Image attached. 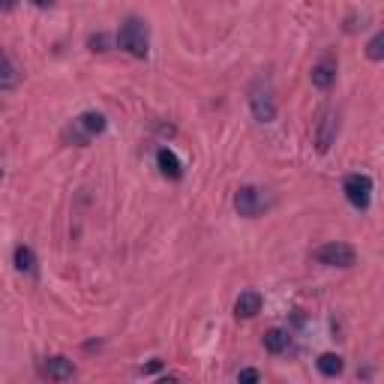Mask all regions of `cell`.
I'll return each instance as SVG.
<instances>
[{"instance_id": "cell-1", "label": "cell", "mask_w": 384, "mask_h": 384, "mask_svg": "<svg viewBox=\"0 0 384 384\" xmlns=\"http://www.w3.org/2000/svg\"><path fill=\"white\" fill-rule=\"evenodd\" d=\"M117 48H123L132 58H147L150 51V36H147V24L139 16H129L127 21L120 24L117 33Z\"/></svg>"}, {"instance_id": "cell-2", "label": "cell", "mask_w": 384, "mask_h": 384, "mask_svg": "<svg viewBox=\"0 0 384 384\" xmlns=\"http://www.w3.org/2000/svg\"><path fill=\"white\" fill-rule=\"evenodd\" d=\"M250 108H252V117L258 123H273L277 120V96H273V85L270 78H255L252 87H250Z\"/></svg>"}, {"instance_id": "cell-3", "label": "cell", "mask_w": 384, "mask_h": 384, "mask_svg": "<svg viewBox=\"0 0 384 384\" xmlns=\"http://www.w3.org/2000/svg\"><path fill=\"white\" fill-rule=\"evenodd\" d=\"M105 127H108L105 114H100V112H85V114H78V117L73 120L70 129H66V139H73V144L85 147V144L93 139V135L105 132Z\"/></svg>"}, {"instance_id": "cell-4", "label": "cell", "mask_w": 384, "mask_h": 384, "mask_svg": "<svg viewBox=\"0 0 384 384\" xmlns=\"http://www.w3.org/2000/svg\"><path fill=\"white\" fill-rule=\"evenodd\" d=\"M342 192H346L351 208L366 210L369 201H373V177L369 174H348L346 183H342Z\"/></svg>"}, {"instance_id": "cell-5", "label": "cell", "mask_w": 384, "mask_h": 384, "mask_svg": "<svg viewBox=\"0 0 384 384\" xmlns=\"http://www.w3.org/2000/svg\"><path fill=\"white\" fill-rule=\"evenodd\" d=\"M315 262L324 265V267H351L358 262V252L351 250L348 243H324L315 250Z\"/></svg>"}, {"instance_id": "cell-6", "label": "cell", "mask_w": 384, "mask_h": 384, "mask_svg": "<svg viewBox=\"0 0 384 384\" xmlns=\"http://www.w3.org/2000/svg\"><path fill=\"white\" fill-rule=\"evenodd\" d=\"M267 208V201L262 196V189H255V186H240L235 192V210L246 219H255L258 213H262Z\"/></svg>"}, {"instance_id": "cell-7", "label": "cell", "mask_w": 384, "mask_h": 384, "mask_svg": "<svg viewBox=\"0 0 384 384\" xmlns=\"http://www.w3.org/2000/svg\"><path fill=\"white\" fill-rule=\"evenodd\" d=\"M309 78H312V85L319 87V90H331L334 81H336V60L331 58V54H327V58H321L319 63L312 66Z\"/></svg>"}, {"instance_id": "cell-8", "label": "cell", "mask_w": 384, "mask_h": 384, "mask_svg": "<svg viewBox=\"0 0 384 384\" xmlns=\"http://www.w3.org/2000/svg\"><path fill=\"white\" fill-rule=\"evenodd\" d=\"M336 129H339L336 114H324L319 129H315V150H319V154H327V150H331V144L336 142Z\"/></svg>"}, {"instance_id": "cell-9", "label": "cell", "mask_w": 384, "mask_h": 384, "mask_svg": "<svg viewBox=\"0 0 384 384\" xmlns=\"http://www.w3.org/2000/svg\"><path fill=\"white\" fill-rule=\"evenodd\" d=\"M156 166H159V171L169 177V181H181L183 177V162L177 159V154L171 147H159L156 150Z\"/></svg>"}, {"instance_id": "cell-10", "label": "cell", "mask_w": 384, "mask_h": 384, "mask_svg": "<svg viewBox=\"0 0 384 384\" xmlns=\"http://www.w3.org/2000/svg\"><path fill=\"white\" fill-rule=\"evenodd\" d=\"M262 312V294L258 292H240V297L235 300V315L238 319H255V315Z\"/></svg>"}, {"instance_id": "cell-11", "label": "cell", "mask_w": 384, "mask_h": 384, "mask_svg": "<svg viewBox=\"0 0 384 384\" xmlns=\"http://www.w3.org/2000/svg\"><path fill=\"white\" fill-rule=\"evenodd\" d=\"M43 373L51 381H70L75 375V366H73V361H66V358H48L46 366H43Z\"/></svg>"}, {"instance_id": "cell-12", "label": "cell", "mask_w": 384, "mask_h": 384, "mask_svg": "<svg viewBox=\"0 0 384 384\" xmlns=\"http://www.w3.org/2000/svg\"><path fill=\"white\" fill-rule=\"evenodd\" d=\"M21 85V73L4 51H0V90H16Z\"/></svg>"}, {"instance_id": "cell-13", "label": "cell", "mask_w": 384, "mask_h": 384, "mask_svg": "<svg viewBox=\"0 0 384 384\" xmlns=\"http://www.w3.org/2000/svg\"><path fill=\"white\" fill-rule=\"evenodd\" d=\"M315 366H319V373L324 378H336L342 373V358H339V354H334V351H327V354H321V358L315 361Z\"/></svg>"}, {"instance_id": "cell-14", "label": "cell", "mask_w": 384, "mask_h": 384, "mask_svg": "<svg viewBox=\"0 0 384 384\" xmlns=\"http://www.w3.org/2000/svg\"><path fill=\"white\" fill-rule=\"evenodd\" d=\"M265 348L270 354H282L288 348V331H282V327H270V331L265 334Z\"/></svg>"}, {"instance_id": "cell-15", "label": "cell", "mask_w": 384, "mask_h": 384, "mask_svg": "<svg viewBox=\"0 0 384 384\" xmlns=\"http://www.w3.org/2000/svg\"><path fill=\"white\" fill-rule=\"evenodd\" d=\"M16 270H21V273L36 270V255L31 246H16Z\"/></svg>"}, {"instance_id": "cell-16", "label": "cell", "mask_w": 384, "mask_h": 384, "mask_svg": "<svg viewBox=\"0 0 384 384\" xmlns=\"http://www.w3.org/2000/svg\"><path fill=\"white\" fill-rule=\"evenodd\" d=\"M366 58L373 60V63H381L384 60V33L381 31L366 43Z\"/></svg>"}, {"instance_id": "cell-17", "label": "cell", "mask_w": 384, "mask_h": 384, "mask_svg": "<svg viewBox=\"0 0 384 384\" xmlns=\"http://www.w3.org/2000/svg\"><path fill=\"white\" fill-rule=\"evenodd\" d=\"M105 46H108V36H105V33H100V36H90V48H93V51H108Z\"/></svg>"}, {"instance_id": "cell-18", "label": "cell", "mask_w": 384, "mask_h": 384, "mask_svg": "<svg viewBox=\"0 0 384 384\" xmlns=\"http://www.w3.org/2000/svg\"><path fill=\"white\" fill-rule=\"evenodd\" d=\"M240 381H258V378H262V375H258V369H240V375H238Z\"/></svg>"}, {"instance_id": "cell-19", "label": "cell", "mask_w": 384, "mask_h": 384, "mask_svg": "<svg viewBox=\"0 0 384 384\" xmlns=\"http://www.w3.org/2000/svg\"><path fill=\"white\" fill-rule=\"evenodd\" d=\"M159 369H162V361H154V363H147L142 369V375H154V373H159Z\"/></svg>"}, {"instance_id": "cell-20", "label": "cell", "mask_w": 384, "mask_h": 384, "mask_svg": "<svg viewBox=\"0 0 384 384\" xmlns=\"http://www.w3.org/2000/svg\"><path fill=\"white\" fill-rule=\"evenodd\" d=\"M0 9H4V12H12V9H16V0H0Z\"/></svg>"}, {"instance_id": "cell-21", "label": "cell", "mask_w": 384, "mask_h": 384, "mask_svg": "<svg viewBox=\"0 0 384 384\" xmlns=\"http://www.w3.org/2000/svg\"><path fill=\"white\" fill-rule=\"evenodd\" d=\"M33 4H36V6H43V9H46V6H51V0H33Z\"/></svg>"}, {"instance_id": "cell-22", "label": "cell", "mask_w": 384, "mask_h": 384, "mask_svg": "<svg viewBox=\"0 0 384 384\" xmlns=\"http://www.w3.org/2000/svg\"><path fill=\"white\" fill-rule=\"evenodd\" d=\"M0 177H4V169H0Z\"/></svg>"}]
</instances>
